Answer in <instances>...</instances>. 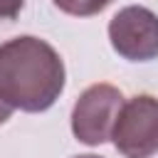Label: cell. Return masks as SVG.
Returning a JSON list of instances; mask_svg holds the SVG:
<instances>
[{
    "label": "cell",
    "instance_id": "6da1fadb",
    "mask_svg": "<svg viewBox=\"0 0 158 158\" xmlns=\"http://www.w3.org/2000/svg\"><path fill=\"white\" fill-rule=\"evenodd\" d=\"M64 62L59 52L32 35L0 44V96L20 111H47L64 91Z\"/></svg>",
    "mask_w": 158,
    "mask_h": 158
},
{
    "label": "cell",
    "instance_id": "7a4b0ae2",
    "mask_svg": "<svg viewBox=\"0 0 158 158\" xmlns=\"http://www.w3.org/2000/svg\"><path fill=\"white\" fill-rule=\"evenodd\" d=\"M116 151L126 158H151L158 153V99L138 94L123 101L111 131Z\"/></svg>",
    "mask_w": 158,
    "mask_h": 158
},
{
    "label": "cell",
    "instance_id": "3957f363",
    "mask_svg": "<svg viewBox=\"0 0 158 158\" xmlns=\"http://www.w3.org/2000/svg\"><path fill=\"white\" fill-rule=\"evenodd\" d=\"M123 106V94L114 84H91L72 109V133L86 146H101L111 138L114 123Z\"/></svg>",
    "mask_w": 158,
    "mask_h": 158
},
{
    "label": "cell",
    "instance_id": "277c9868",
    "mask_svg": "<svg viewBox=\"0 0 158 158\" xmlns=\"http://www.w3.org/2000/svg\"><path fill=\"white\" fill-rule=\"evenodd\" d=\"M114 52L128 62H151L158 57V15L143 5L118 10L109 22Z\"/></svg>",
    "mask_w": 158,
    "mask_h": 158
},
{
    "label": "cell",
    "instance_id": "5b68a950",
    "mask_svg": "<svg viewBox=\"0 0 158 158\" xmlns=\"http://www.w3.org/2000/svg\"><path fill=\"white\" fill-rule=\"evenodd\" d=\"M62 12L74 15V17H91L96 12H101L104 7H109L114 0H52Z\"/></svg>",
    "mask_w": 158,
    "mask_h": 158
},
{
    "label": "cell",
    "instance_id": "8992f818",
    "mask_svg": "<svg viewBox=\"0 0 158 158\" xmlns=\"http://www.w3.org/2000/svg\"><path fill=\"white\" fill-rule=\"evenodd\" d=\"M25 0H0V20H15L22 10Z\"/></svg>",
    "mask_w": 158,
    "mask_h": 158
},
{
    "label": "cell",
    "instance_id": "52a82bcc",
    "mask_svg": "<svg viewBox=\"0 0 158 158\" xmlns=\"http://www.w3.org/2000/svg\"><path fill=\"white\" fill-rule=\"evenodd\" d=\"M10 116H12V106H10V104H7V101L0 96V126H2V123H5Z\"/></svg>",
    "mask_w": 158,
    "mask_h": 158
},
{
    "label": "cell",
    "instance_id": "ba28073f",
    "mask_svg": "<svg viewBox=\"0 0 158 158\" xmlns=\"http://www.w3.org/2000/svg\"><path fill=\"white\" fill-rule=\"evenodd\" d=\"M77 158H99V156H91V153H86V156H77Z\"/></svg>",
    "mask_w": 158,
    "mask_h": 158
}]
</instances>
